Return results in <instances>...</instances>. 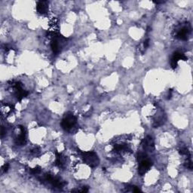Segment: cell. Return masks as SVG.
<instances>
[{"label": "cell", "instance_id": "6da1fadb", "mask_svg": "<svg viewBox=\"0 0 193 193\" xmlns=\"http://www.w3.org/2000/svg\"><path fill=\"white\" fill-rule=\"evenodd\" d=\"M81 155L84 163L92 168L97 167L100 163L98 156L95 152H81Z\"/></svg>", "mask_w": 193, "mask_h": 193}, {"label": "cell", "instance_id": "7a4b0ae2", "mask_svg": "<svg viewBox=\"0 0 193 193\" xmlns=\"http://www.w3.org/2000/svg\"><path fill=\"white\" fill-rule=\"evenodd\" d=\"M77 122V119L76 118L73 116L72 113H67L66 114L65 117L63 118V119L62 120L61 122V126L63 127V130H70L76 124Z\"/></svg>", "mask_w": 193, "mask_h": 193}, {"label": "cell", "instance_id": "3957f363", "mask_svg": "<svg viewBox=\"0 0 193 193\" xmlns=\"http://www.w3.org/2000/svg\"><path fill=\"white\" fill-rule=\"evenodd\" d=\"M14 90H15V96L18 101H21L24 97L28 95V92L26 91L22 88V84L20 82L14 83L13 85Z\"/></svg>", "mask_w": 193, "mask_h": 193}, {"label": "cell", "instance_id": "277c9868", "mask_svg": "<svg viewBox=\"0 0 193 193\" xmlns=\"http://www.w3.org/2000/svg\"><path fill=\"white\" fill-rule=\"evenodd\" d=\"M151 167H152V162L149 159H143L142 161H140V164H139L138 173L140 176H143V175H145V173L149 171Z\"/></svg>", "mask_w": 193, "mask_h": 193}, {"label": "cell", "instance_id": "5b68a950", "mask_svg": "<svg viewBox=\"0 0 193 193\" xmlns=\"http://www.w3.org/2000/svg\"><path fill=\"white\" fill-rule=\"evenodd\" d=\"M191 33L190 25L187 24L178 30L176 37L180 40H187Z\"/></svg>", "mask_w": 193, "mask_h": 193}, {"label": "cell", "instance_id": "8992f818", "mask_svg": "<svg viewBox=\"0 0 193 193\" xmlns=\"http://www.w3.org/2000/svg\"><path fill=\"white\" fill-rule=\"evenodd\" d=\"M180 60H187V57H186V55H185L184 54L182 53V52H176L173 54V57H172L171 58V60H170V65H171L173 69H176V68L177 67V63Z\"/></svg>", "mask_w": 193, "mask_h": 193}, {"label": "cell", "instance_id": "52a82bcc", "mask_svg": "<svg viewBox=\"0 0 193 193\" xmlns=\"http://www.w3.org/2000/svg\"><path fill=\"white\" fill-rule=\"evenodd\" d=\"M142 145H143V149L147 152H152L155 149L154 140L150 136H147L143 140Z\"/></svg>", "mask_w": 193, "mask_h": 193}, {"label": "cell", "instance_id": "ba28073f", "mask_svg": "<svg viewBox=\"0 0 193 193\" xmlns=\"http://www.w3.org/2000/svg\"><path fill=\"white\" fill-rule=\"evenodd\" d=\"M20 130V134L15 138L14 141L17 146H23L26 143V131L23 126H19Z\"/></svg>", "mask_w": 193, "mask_h": 193}, {"label": "cell", "instance_id": "9c48e42d", "mask_svg": "<svg viewBox=\"0 0 193 193\" xmlns=\"http://www.w3.org/2000/svg\"><path fill=\"white\" fill-rule=\"evenodd\" d=\"M48 5L49 2L47 1H39L38 2L36 9L37 12L40 14H47L48 11Z\"/></svg>", "mask_w": 193, "mask_h": 193}, {"label": "cell", "instance_id": "30bf717a", "mask_svg": "<svg viewBox=\"0 0 193 193\" xmlns=\"http://www.w3.org/2000/svg\"><path fill=\"white\" fill-rule=\"evenodd\" d=\"M49 183L52 185L54 188H57V189H62L64 186H66V183L63 180H62L59 177H52Z\"/></svg>", "mask_w": 193, "mask_h": 193}, {"label": "cell", "instance_id": "8fae6325", "mask_svg": "<svg viewBox=\"0 0 193 193\" xmlns=\"http://www.w3.org/2000/svg\"><path fill=\"white\" fill-rule=\"evenodd\" d=\"M128 149L127 146L125 144H116L114 145V150L116 152H125Z\"/></svg>", "mask_w": 193, "mask_h": 193}, {"label": "cell", "instance_id": "7c38bea8", "mask_svg": "<svg viewBox=\"0 0 193 193\" xmlns=\"http://www.w3.org/2000/svg\"><path fill=\"white\" fill-rule=\"evenodd\" d=\"M56 161H55V165L58 167H62L63 166V163H62L61 161V155L59 153L56 152Z\"/></svg>", "mask_w": 193, "mask_h": 193}, {"label": "cell", "instance_id": "4fadbf2b", "mask_svg": "<svg viewBox=\"0 0 193 193\" xmlns=\"http://www.w3.org/2000/svg\"><path fill=\"white\" fill-rule=\"evenodd\" d=\"M180 153L181 155H187L188 157H190V152H189V149L187 148H182L180 150Z\"/></svg>", "mask_w": 193, "mask_h": 193}, {"label": "cell", "instance_id": "5bb4252c", "mask_svg": "<svg viewBox=\"0 0 193 193\" xmlns=\"http://www.w3.org/2000/svg\"><path fill=\"white\" fill-rule=\"evenodd\" d=\"M185 167H187V168L189 169V170H192V161H191L190 159H189L187 161H186V163H185Z\"/></svg>", "mask_w": 193, "mask_h": 193}, {"label": "cell", "instance_id": "9a60e30c", "mask_svg": "<svg viewBox=\"0 0 193 193\" xmlns=\"http://www.w3.org/2000/svg\"><path fill=\"white\" fill-rule=\"evenodd\" d=\"M41 171V168L39 167H36L35 168H32L30 170V172H31L33 174H38L39 173H40Z\"/></svg>", "mask_w": 193, "mask_h": 193}, {"label": "cell", "instance_id": "2e32d148", "mask_svg": "<svg viewBox=\"0 0 193 193\" xmlns=\"http://www.w3.org/2000/svg\"><path fill=\"white\" fill-rule=\"evenodd\" d=\"M9 164H5V165L2 166V171L3 172H7L8 170H9Z\"/></svg>", "mask_w": 193, "mask_h": 193}, {"label": "cell", "instance_id": "e0dca14e", "mask_svg": "<svg viewBox=\"0 0 193 193\" xmlns=\"http://www.w3.org/2000/svg\"><path fill=\"white\" fill-rule=\"evenodd\" d=\"M149 45V39H148L144 41V43H143V46H144V48H147Z\"/></svg>", "mask_w": 193, "mask_h": 193}, {"label": "cell", "instance_id": "ac0fdd59", "mask_svg": "<svg viewBox=\"0 0 193 193\" xmlns=\"http://www.w3.org/2000/svg\"><path fill=\"white\" fill-rule=\"evenodd\" d=\"M172 92H173V91H172L171 89H170V90H169V91H168V96H167V99H168V100H170V99L171 98Z\"/></svg>", "mask_w": 193, "mask_h": 193}, {"label": "cell", "instance_id": "d6986e66", "mask_svg": "<svg viewBox=\"0 0 193 193\" xmlns=\"http://www.w3.org/2000/svg\"><path fill=\"white\" fill-rule=\"evenodd\" d=\"M4 134H5L4 127H2V131H1V136H2V138H3V136H4Z\"/></svg>", "mask_w": 193, "mask_h": 193}, {"label": "cell", "instance_id": "ffe728a7", "mask_svg": "<svg viewBox=\"0 0 193 193\" xmlns=\"http://www.w3.org/2000/svg\"><path fill=\"white\" fill-rule=\"evenodd\" d=\"M3 47H4V50L6 51V52H8V51L9 50V48L8 47V45H5L3 46Z\"/></svg>", "mask_w": 193, "mask_h": 193}]
</instances>
